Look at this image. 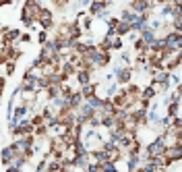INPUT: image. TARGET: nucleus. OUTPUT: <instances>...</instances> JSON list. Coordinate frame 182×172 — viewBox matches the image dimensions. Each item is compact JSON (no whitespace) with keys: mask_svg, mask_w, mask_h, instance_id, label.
<instances>
[{"mask_svg":"<svg viewBox=\"0 0 182 172\" xmlns=\"http://www.w3.org/2000/svg\"><path fill=\"white\" fill-rule=\"evenodd\" d=\"M93 93H95V87H93V85H87V83H85V87H83V95H85V98H91Z\"/></svg>","mask_w":182,"mask_h":172,"instance_id":"2","label":"nucleus"},{"mask_svg":"<svg viewBox=\"0 0 182 172\" xmlns=\"http://www.w3.org/2000/svg\"><path fill=\"white\" fill-rule=\"evenodd\" d=\"M39 23L44 25V27H50V25H52V15L48 11H42L39 12Z\"/></svg>","mask_w":182,"mask_h":172,"instance_id":"1","label":"nucleus"},{"mask_svg":"<svg viewBox=\"0 0 182 172\" xmlns=\"http://www.w3.org/2000/svg\"><path fill=\"white\" fill-rule=\"evenodd\" d=\"M149 6V2L147 0H136V4H135V11H145Z\"/></svg>","mask_w":182,"mask_h":172,"instance_id":"3","label":"nucleus"},{"mask_svg":"<svg viewBox=\"0 0 182 172\" xmlns=\"http://www.w3.org/2000/svg\"><path fill=\"white\" fill-rule=\"evenodd\" d=\"M103 6H106V2H103V0H97V2L93 4V12H99Z\"/></svg>","mask_w":182,"mask_h":172,"instance_id":"6","label":"nucleus"},{"mask_svg":"<svg viewBox=\"0 0 182 172\" xmlns=\"http://www.w3.org/2000/svg\"><path fill=\"white\" fill-rule=\"evenodd\" d=\"M143 40H145L147 44H153V40H155V37H153V31H145V33H143Z\"/></svg>","mask_w":182,"mask_h":172,"instance_id":"5","label":"nucleus"},{"mask_svg":"<svg viewBox=\"0 0 182 172\" xmlns=\"http://www.w3.org/2000/svg\"><path fill=\"white\" fill-rule=\"evenodd\" d=\"M79 81L81 83H87V81H89V73H87V71H81L79 73Z\"/></svg>","mask_w":182,"mask_h":172,"instance_id":"7","label":"nucleus"},{"mask_svg":"<svg viewBox=\"0 0 182 172\" xmlns=\"http://www.w3.org/2000/svg\"><path fill=\"white\" fill-rule=\"evenodd\" d=\"M12 149H15V147H6L4 151H2V160H4V162H8L12 158Z\"/></svg>","mask_w":182,"mask_h":172,"instance_id":"4","label":"nucleus"}]
</instances>
